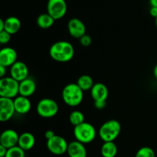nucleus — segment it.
<instances>
[{
    "mask_svg": "<svg viewBox=\"0 0 157 157\" xmlns=\"http://www.w3.org/2000/svg\"><path fill=\"white\" fill-rule=\"evenodd\" d=\"M49 55L55 61L61 63L68 62L75 56V48L72 44L68 41H59L51 46Z\"/></svg>",
    "mask_w": 157,
    "mask_h": 157,
    "instance_id": "nucleus-1",
    "label": "nucleus"
},
{
    "mask_svg": "<svg viewBox=\"0 0 157 157\" xmlns=\"http://www.w3.org/2000/svg\"><path fill=\"white\" fill-rule=\"evenodd\" d=\"M62 99L64 104L69 107H78L81 104L84 98V91L77 83L68 84L63 88Z\"/></svg>",
    "mask_w": 157,
    "mask_h": 157,
    "instance_id": "nucleus-2",
    "label": "nucleus"
},
{
    "mask_svg": "<svg viewBox=\"0 0 157 157\" xmlns=\"http://www.w3.org/2000/svg\"><path fill=\"white\" fill-rule=\"evenodd\" d=\"M121 131V125L116 120L106 121L99 129V136L104 142H114Z\"/></svg>",
    "mask_w": 157,
    "mask_h": 157,
    "instance_id": "nucleus-3",
    "label": "nucleus"
},
{
    "mask_svg": "<svg viewBox=\"0 0 157 157\" xmlns=\"http://www.w3.org/2000/svg\"><path fill=\"white\" fill-rule=\"evenodd\" d=\"M96 130L90 123L84 122L74 128V136L75 140L83 144L93 142L96 137Z\"/></svg>",
    "mask_w": 157,
    "mask_h": 157,
    "instance_id": "nucleus-4",
    "label": "nucleus"
},
{
    "mask_svg": "<svg viewBox=\"0 0 157 157\" xmlns=\"http://www.w3.org/2000/svg\"><path fill=\"white\" fill-rule=\"evenodd\" d=\"M19 94V82L12 77L0 79V98L15 99Z\"/></svg>",
    "mask_w": 157,
    "mask_h": 157,
    "instance_id": "nucleus-5",
    "label": "nucleus"
},
{
    "mask_svg": "<svg viewBox=\"0 0 157 157\" xmlns=\"http://www.w3.org/2000/svg\"><path fill=\"white\" fill-rule=\"evenodd\" d=\"M58 103L51 98H43L37 104L38 114L43 118H52L56 116L58 112Z\"/></svg>",
    "mask_w": 157,
    "mask_h": 157,
    "instance_id": "nucleus-6",
    "label": "nucleus"
},
{
    "mask_svg": "<svg viewBox=\"0 0 157 157\" xmlns=\"http://www.w3.org/2000/svg\"><path fill=\"white\" fill-rule=\"evenodd\" d=\"M67 6L65 0H48L47 4V13L54 19L59 20L67 13Z\"/></svg>",
    "mask_w": 157,
    "mask_h": 157,
    "instance_id": "nucleus-7",
    "label": "nucleus"
},
{
    "mask_svg": "<svg viewBox=\"0 0 157 157\" xmlns=\"http://www.w3.org/2000/svg\"><path fill=\"white\" fill-rule=\"evenodd\" d=\"M47 149L50 153L56 156H61L67 153L68 144L64 137L55 135L53 138L47 140Z\"/></svg>",
    "mask_w": 157,
    "mask_h": 157,
    "instance_id": "nucleus-8",
    "label": "nucleus"
},
{
    "mask_svg": "<svg viewBox=\"0 0 157 157\" xmlns=\"http://www.w3.org/2000/svg\"><path fill=\"white\" fill-rule=\"evenodd\" d=\"M15 113L14 99L0 98V121H9Z\"/></svg>",
    "mask_w": 157,
    "mask_h": 157,
    "instance_id": "nucleus-9",
    "label": "nucleus"
},
{
    "mask_svg": "<svg viewBox=\"0 0 157 157\" xmlns=\"http://www.w3.org/2000/svg\"><path fill=\"white\" fill-rule=\"evenodd\" d=\"M67 29L71 36L80 39L86 35V26L81 20L78 18H73L69 20Z\"/></svg>",
    "mask_w": 157,
    "mask_h": 157,
    "instance_id": "nucleus-10",
    "label": "nucleus"
},
{
    "mask_svg": "<svg viewBox=\"0 0 157 157\" xmlns=\"http://www.w3.org/2000/svg\"><path fill=\"white\" fill-rule=\"evenodd\" d=\"M17 61L18 54L14 48L6 47L0 51V65L10 67Z\"/></svg>",
    "mask_w": 157,
    "mask_h": 157,
    "instance_id": "nucleus-11",
    "label": "nucleus"
},
{
    "mask_svg": "<svg viewBox=\"0 0 157 157\" xmlns=\"http://www.w3.org/2000/svg\"><path fill=\"white\" fill-rule=\"evenodd\" d=\"M19 135L15 130H6L0 135V145L6 147L7 149L12 148L18 146Z\"/></svg>",
    "mask_w": 157,
    "mask_h": 157,
    "instance_id": "nucleus-12",
    "label": "nucleus"
},
{
    "mask_svg": "<svg viewBox=\"0 0 157 157\" xmlns=\"http://www.w3.org/2000/svg\"><path fill=\"white\" fill-rule=\"evenodd\" d=\"M10 77L18 82L24 81L29 78V68L26 64L21 61L15 62L10 67Z\"/></svg>",
    "mask_w": 157,
    "mask_h": 157,
    "instance_id": "nucleus-13",
    "label": "nucleus"
},
{
    "mask_svg": "<svg viewBox=\"0 0 157 157\" xmlns=\"http://www.w3.org/2000/svg\"><path fill=\"white\" fill-rule=\"evenodd\" d=\"M90 94L94 102L106 101L108 97V89L103 83H96L90 90Z\"/></svg>",
    "mask_w": 157,
    "mask_h": 157,
    "instance_id": "nucleus-14",
    "label": "nucleus"
},
{
    "mask_svg": "<svg viewBox=\"0 0 157 157\" xmlns=\"http://www.w3.org/2000/svg\"><path fill=\"white\" fill-rule=\"evenodd\" d=\"M15 113L19 114H26L32 108V103L29 98L18 95L14 99Z\"/></svg>",
    "mask_w": 157,
    "mask_h": 157,
    "instance_id": "nucleus-15",
    "label": "nucleus"
},
{
    "mask_svg": "<svg viewBox=\"0 0 157 157\" xmlns=\"http://www.w3.org/2000/svg\"><path fill=\"white\" fill-rule=\"evenodd\" d=\"M67 153L69 157H87V154L84 144L77 140L69 143Z\"/></svg>",
    "mask_w": 157,
    "mask_h": 157,
    "instance_id": "nucleus-16",
    "label": "nucleus"
},
{
    "mask_svg": "<svg viewBox=\"0 0 157 157\" xmlns=\"http://www.w3.org/2000/svg\"><path fill=\"white\" fill-rule=\"evenodd\" d=\"M36 90V84L32 78H28L19 82V95L29 98Z\"/></svg>",
    "mask_w": 157,
    "mask_h": 157,
    "instance_id": "nucleus-17",
    "label": "nucleus"
},
{
    "mask_svg": "<svg viewBox=\"0 0 157 157\" xmlns=\"http://www.w3.org/2000/svg\"><path fill=\"white\" fill-rule=\"evenodd\" d=\"M35 144V137L32 133L29 132H25L19 135L18 146L24 151H29L32 150Z\"/></svg>",
    "mask_w": 157,
    "mask_h": 157,
    "instance_id": "nucleus-18",
    "label": "nucleus"
},
{
    "mask_svg": "<svg viewBox=\"0 0 157 157\" xmlns=\"http://www.w3.org/2000/svg\"><path fill=\"white\" fill-rule=\"evenodd\" d=\"M5 29L4 31L7 32L10 35L16 34L21 29V21L18 18L15 16H10L4 20Z\"/></svg>",
    "mask_w": 157,
    "mask_h": 157,
    "instance_id": "nucleus-19",
    "label": "nucleus"
},
{
    "mask_svg": "<svg viewBox=\"0 0 157 157\" xmlns=\"http://www.w3.org/2000/svg\"><path fill=\"white\" fill-rule=\"evenodd\" d=\"M117 147L114 142H104L101 149L103 157H115L117 154Z\"/></svg>",
    "mask_w": 157,
    "mask_h": 157,
    "instance_id": "nucleus-20",
    "label": "nucleus"
},
{
    "mask_svg": "<svg viewBox=\"0 0 157 157\" xmlns=\"http://www.w3.org/2000/svg\"><path fill=\"white\" fill-rule=\"evenodd\" d=\"M55 21V20L48 13H44L38 15L36 22L39 28L43 29H47L53 25Z\"/></svg>",
    "mask_w": 157,
    "mask_h": 157,
    "instance_id": "nucleus-21",
    "label": "nucleus"
},
{
    "mask_svg": "<svg viewBox=\"0 0 157 157\" xmlns=\"http://www.w3.org/2000/svg\"><path fill=\"white\" fill-rule=\"evenodd\" d=\"M77 84L80 87V88L83 90V91H86V90H90L93 86L94 85L93 79L90 76L87 75H81L79 77L77 81Z\"/></svg>",
    "mask_w": 157,
    "mask_h": 157,
    "instance_id": "nucleus-22",
    "label": "nucleus"
},
{
    "mask_svg": "<svg viewBox=\"0 0 157 157\" xmlns=\"http://www.w3.org/2000/svg\"><path fill=\"white\" fill-rule=\"evenodd\" d=\"M69 121L74 127H76V126L83 124L84 122H85L84 113L80 110H74L71 113L70 116H69Z\"/></svg>",
    "mask_w": 157,
    "mask_h": 157,
    "instance_id": "nucleus-23",
    "label": "nucleus"
},
{
    "mask_svg": "<svg viewBox=\"0 0 157 157\" xmlns=\"http://www.w3.org/2000/svg\"><path fill=\"white\" fill-rule=\"evenodd\" d=\"M5 157H25V151L20 148L18 146L8 149L7 153Z\"/></svg>",
    "mask_w": 157,
    "mask_h": 157,
    "instance_id": "nucleus-24",
    "label": "nucleus"
},
{
    "mask_svg": "<svg viewBox=\"0 0 157 157\" xmlns=\"http://www.w3.org/2000/svg\"><path fill=\"white\" fill-rule=\"evenodd\" d=\"M135 157H156L154 150L149 147H144L140 149Z\"/></svg>",
    "mask_w": 157,
    "mask_h": 157,
    "instance_id": "nucleus-25",
    "label": "nucleus"
},
{
    "mask_svg": "<svg viewBox=\"0 0 157 157\" xmlns=\"http://www.w3.org/2000/svg\"><path fill=\"white\" fill-rule=\"evenodd\" d=\"M11 35L9 33H8L6 31L0 32V43L2 44H6L9 42L11 40Z\"/></svg>",
    "mask_w": 157,
    "mask_h": 157,
    "instance_id": "nucleus-26",
    "label": "nucleus"
},
{
    "mask_svg": "<svg viewBox=\"0 0 157 157\" xmlns=\"http://www.w3.org/2000/svg\"><path fill=\"white\" fill-rule=\"evenodd\" d=\"M79 40L82 46H84V47H88V46H90L92 43L91 37H90V35H87V34L84 35L83 37H81Z\"/></svg>",
    "mask_w": 157,
    "mask_h": 157,
    "instance_id": "nucleus-27",
    "label": "nucleus"
},
{
    "mask_svg": "<svg viewBox=\"0 0 157 157\" xmlns=\"http://www.w3.org/2000/svg\"><path fill=\"white\" fill-rule=\"evenodd\" d=\"M94 106L98 110H102V109H104L105 107L106 101H98V102H94Z\"/></svg>",
    "mask_w": 157,
    "mask_h": 157,
    "instance_id": "nucleus-28",
    "label": "nucleus"
},
{
    "mask_svg": "<svg viewBox=\"0 0 157 157\" xmlns=\"http://www.w3.org/2000/svg\"><path fill=\"white\" fill-rule=\"evenodd\" d=\"M55 135L56 134L54 133V131H52V130H47V131L45 132V133H44V136H45V138L47 139V140L53 138Z\"/></svg>",
    "mask_w": 157,
    "mask_h": 157,
    "instance_id": "nucleus-29",
    "label": "nucleus"
},
{
    "mask_svg": "<svg viewBox=\"0 0 157 157\" xmlns=\"http://www.w3.org/2000/svg\"><path fill=\"white\" fill-rule=\"evenodd\" d=\"M8 149L3 146L0 145V157H5L7 153Z\"/></svg>",
    "mask_w": 157,
    "mask_h": 157,
    "instance_id": "nucleus-30",
    "label": "nucleus"
},
{
    "mask_svg": "<svg viewBox=\"0 0 157 157\" xmlns=\"http://www.w3.org/2000/svg\"><path fill=\"white\" fill-rule=\"evenodd\" d=\"M150 14L152 17L156 18H157V7H151L150 10Z\"/></svg>",
    "mask_w": 157,
    "mask_h": 157,
    "instance_id": "nucleus-31",
    "label": "nucleus"
},
{
    "mask_svg": "<svg viewBox=\"0 0 157 157\" xmlns=\"http://www.w3.org/2000/svg\"><path fill=\"white\" fill-rule=\"evenodd\" d=\"M6 68L7 67H6L5 66L0 65V78H5V75L6 74Z\"/></svg>",
    "mask_w": 157,
    "mask_h": 157,
    "instance_id": "nucleus-32",
    "label": "nucleus"
},
{
    "mask_svg": "<svg viewBox=\"0 0 157 157\" xmlns=\"http://www.w3.org/2000/svg\"><path fill=\"white\" fill-rule=\"evenodd\" d=\"M5 29V21L3 19H0V32H2Z\"/></svg>",
    "mask_w": 157,
    "mask_h": 157,
    "instance_id": "nucleus-33",
    "label": "nucleus"
},
{
    "mask_svg": "<svg viewBox=\"0 0 157 157\" xmlns=\"http://www.w3.org/2000/svg\"><path fill=\"white\" fill-rule=\"evenodd\" d=\"M150 4L151 7H157V0H150Z\"/></svg>",
    "mask_w": 157,
    "mask_h": 157,
    "instance_id": "nucleus-34",
    "label": "nucleus"
},
{
    "mask_svg": "<svg viewBox=\"0 0 157 157\" xmlns=\"http://www.w3.org/2000/svg\"><path fill=\"white\" fill-rule=\"evenodd\" d=\"M153 75H154L155 78L157 80V64L154 67V69H153Z\"/></svg>",
    "mask_w": 157,
    "mask_h": 157,
    "instance_id": "nucleus-35",
    "label": "nucleus"
},
{
    "mask_svg": "<svg viewBox=\"0 0 157 157\" xmlns=\"http://www.w3.org/2000/svg\"><path fill=\"white\" fill-rule=\"evenodd\" d=\"M156 29H157V18H156Z\"/></svg>",
    "mask_w": 157,
    "mask_h": 157,
    "instance_id": "nucleus-36",
    "label": "nucleus"
}]
</instances>
